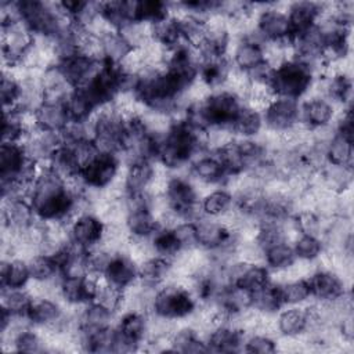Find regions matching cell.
Instances as JSON below:
<instances>
[{
	"mask_svg": "<svg viewBox=\"0 0 354 354\" xmlns=\"http://www.w3.org/2000/svg\"><path fill=\"white\" fill-rule=\"evenodd\" d=\"M28 199L43 221H61L69 225L73 220L75 196L69 192L65 181L47 166H40L39 174L29 188Z\"/></svg>",
	"mask_w": 354,
	"mask_h": 354,
	"instance_id": "6da1fadb",
	"label": "cell"
},
{
	"mask_svg": "<svg viewBox=\"0 0 354 354\" xmlns=\"http://www.w3.org/2000/svg\"><path fill=\"white\" fill-rule=\"evenodd\" d=\"M315 82L313 69L299 59L290 58L274 71L271 88L277 97H286L301 101Z\"/></svg>",
	"mask_w": 354,
	"mask_h": 354,
	"instance_id": "7a4b0ae2",
	"label": "cell"
},
{
	"mask_svg": "<svg viewBox=\"0 0 354 354\" xmlns=\"http://www.w3.org/2000/svg\"><path fill=\"white\" fill-rule=\"evenodd\" d=\"M198 307L199 304L189 289L174 279L158 288L151 314L180 321L191 317Z\"/></svg>",
	"mask_w": 354,
	"mask_h": 354,
	"instance_id": "3957f363",
	"label": "cell"
},
{
	"mask_svg": "<svg viewBox=\"0 0 354 354\" xmlns=\"http://www.w3.org/2000/svg\"><path fill=\"white\" fill-rule=\"evenodd\" d=\"M278 4H257L256 30L266 43L285 41L292 39L293 32L285 11Z\"/></svg>",
	"mask_w": 354,
	"mask_h": 354,
	"instance_id": "277c9868",
	"label": "cell"
},
{
	"mask_svg": "<svg viewBox=\"0 0 354 354\" xmlns=\"http://www.w3.org/2000/svg\"><path fill=\"white\" fill-rule=\"evenodd\" d=\"M261 113L264 130L282 134L300 123V101L275 97Z\"/></svg>",
	"mask_w": 354,
	"mask_h": 354,
	"instance_id": "5b68a950",
	"label": "cell"
},
{
	"mask_svg": "<svg viewBox=\"0 0 354 354\" xmlns=\"http://www.w3.org/2000/svg\"><path fill=\"white\" fill-rule=\"evenodd\" d=\"M122 170L123 165L118 156L100 153L90 165L80 170V176L87 187L105 189L118 180Z\"/></svg>",
	"mask_w": 354,
	"mask_h": 354,
	"instance_id": "8992f818",
	"label": "cell"
},
{
	"mask_svg": "<svg viewBox=\"0 0 354 354\" xmlns=\"http://www.w3.org/2000/svg\"><path fill=\"white\" fill-rule=\"evenodd\" d=\"M21 145L28 160L39 166H46L51 155L62 147V138L61 133L36 129L24 137Z\"/></svg>",
	"mask_w": 354,
	"mask_h": 354,
	"instance_id": "52a82bcc",
	"label": "cell"
},
{
	"mask_svg": "<svg viewBox=\"0 0 354 354\" xmlns=\"http://www.w3.org/2000/svg\"><path fill=\"white\" fill-rule=\"evenodd\" d=\"M196 224L198 246L205 250H214L227 245H236L239 236L232 232L221 220L203 216Z\"/></svg>",
	"mask_w": 354,
	"mask_h": 354,
	"instance_id": "ba28073f",
	"label": "cell"
},
{
	"mask_svg": "<svg viewBox=\"0 0 354 354\" xmlns=\"http://www.w3.org/2000/svg\"><path fill=\"white\" fill-rule=\"evenodd\" d=\"M105 230V223L95 213H84L72 220L69 224L71 241L86 249H94L100 245Z\"/></svg>",
	"mask_w": 354,
	"mask_h": 354,
	"instance_id": "9c48e42d",
	"label": "cell"
},
{
	"mask_svg": "<svg viewBox=\"0 0 354 354\" xmlns=\"http://www.w3.org/2000/svg\"><path fill=\"white\" fill-rule=\"evenodd\" d=\"M307 279L314 300L332 301L350 290V285L337 272L326 267H319Z\"/></svg>",
	"mask_w": 354,
	"mask_h": 354,
	"instance_id": "30bf717a",
	"label": "cell"
},
{
	"mask_svg": "<svg viewBox=\"0 0 354 354\" xmlns=\"http://www.w3.org/2000/svg\"><path fill=\"white\" fill-rule=\"evenodd\" d=\"M336 116V106L326 97L307 95L300 101V123L310 130L333 124Z\"/></svg>",
	"mask_w": 354,
	"mask_h": 354,
	"instance_id": "8fae6325",
	"label": "cell"
},
{
	"mask_svg": "<svg viewBox=\"0 0 354 354\" xmlns=\"http://www.w3.org/2000/svg\"><path fill=\"white\" fill-rule=\"evenodd\" d=\"M189 176L196 184L223 187L228 178V173L223 163L213 152H203L198 155L189 165Z\"/></svg>",
	"mask_w": 354,
	"mask_h": 354,
	"instance_id": "7c38bea8",
	"label": "cell"
},
{
	"mask_svg": "<svg viewBox=\"0 0 354 354\" xmlns=\"http://www.w3.org/2000/svg\"><path fill=\"white\" fill-rule=\"evenodd\" d=\"M104 61L93 59L82 53L57 64L73 88L87 84L100 71Z\"/></svg>",
	"mask_w": 354,
	"mask_h": 354,
	"instance_id": "4fadbf2b",
	"label": "cell"
},
{
	"mask_svg": "<svg viewBox=\"0 0 354 354\" xmlns=\"http://www.w3.org/2000/svg\"><path fill=\"white\" fill-rule=\"evenodd\" d=\"M104 279L126 290L138 281V263L127 253H115L104 272Z\"/></svg>",
	"mask_w": 354,
	"mask_h": 354,
	"instance_id": "5bb4252c",
	"label": "cell"
},
{
	"mask_svg": "<svg viewBox=\"0 0 354 354\" xmlns=\"http://www.w3.org/2000/svg\"><path fill=\"white\" fill-rule=\"evenodd\" d=\"M37 216L29 202V199L7 201L1 205V221L3 228H8L14 232L24 231L37 221Z\"/></svg>",
	"mask_w": 354,
	"mask_h": 354,
	"instance_id": "9a60e30c",
	"label": "cell"
},
{
	"mask_svg": "<svg viewBox=\"0 0 354 354\" xmlns=\"http://www.w3.org/2000/svg\"><path fill=\"white\" fill-rule=\"evenodd\" d=\"M313 185H317L322 189L332 191L335 194H342L347 189H351L353 185V167L351 166H339L332 163H325L311 180Z\"/></svg>",
	"mask_w": 354,
	"mask_h": 354,
	"instance_id": "2e32d148",
	"label": "cell"
},
{
	"mask_svg": "<svg viewBox=\"0 0 354 354\" xmlns=\"http://www.w3.org/2000/svg\"><path fill=\"white\" fill-rule=\"evenodd\" d=\"M158 171L156 162L138 160L123 167V181L126 195L144 194L148 191Z\"/></svg>",
	"mask_w": 354,
	"mask_h": 354,
	"instance_id": "e0dca14e",
	"label": "cell"
},
{
	"mask_svg": "<svg viewBox=\"0 0 354 354\" xmlns=\"http://www.w3.org/2000/svg\"><path fill=\"white\" fill-rule=\"evenodd\" d=\"M101 15L115 30L140 21V0H112L101 1Z\"/></svg>",
	"mask_w": 354,
	"mask_h": 354,
	"instance_id": "ac0fdd59",
	"label": "cell"
},
{
	"mask_svg": "<svg viewBox=\"0 0 354 354\" xmlns=\"http://www.w3.org/2000/svg\"><path fill=\"white\" fill-rule=\"evenodd\" d=\"M228 54L232 65L242 72H248L266 61L264 46L248 39H232Z\"/></svg>",
	"mask_w": 354,
	"mask_h": 354,
	"instance_id": "d6986e66",
	"label": "cell"
},
{
	"mask_svg": "<svg viewBox=\"0 0 354 354\" xmlns=\"http://www.w3.org/2000/svg\"><path fill=\"white\" fill-rule=\"evenodd\" d=\"M308 326L304 306H283L275 314V329L279 336H301Z\"/></svg>",
	"mask_w": 354,
	"mask_h": 354,
	"instance_id": "ffe728a7",
	"label": "cell"
},
{
	"mask_svg": "<svg viewBox=\"0 0 354 354\" xmlns=\"http://www.w3.org/2000/svg\"><path fill=\"white\" fill-rule=\"evenodd\" d=\"M246 333L228 322L216 325L207 335L206 342L210 351L218 353H234L243 348V340Z\"/></svg>",
	"mask_w": 354,
	"mask_h": 354,
	"instance_id": "44dd1931",
	"label": "cell"
},
{
	"mask_svg": "<svg viewBox=\"0 0 354 354\" xmlns=\"http://www.w3.org/2000/svg\"><path fill=\"white\" fill-rule=\"evenodd\" d=\"M65 314V308L62 307L59 300L39 297L33 299L30 308L28 311V317L33 326L36 328H54Z\"/></svg>",
	"mask_w": 354,
	"mask_h": 354,
	"instance_id": "7402d4cb",
	"label": "cell"
},
{
	"mask_svg": "<svg viewBox=\"0 0 354 354\" xmlns=\"http://www.w3.org/2000/svg\"><path fill=\"white\" fill-rule=\"evenodd\" d=\"M33 113L36 127L40 130L61 133L69 123L68 112L64 102L44 101Z\"/></svg>",
	"mask_w": 354,
	"mask_h": 354,
	"instance_id": "603a6c76",
	"label": "cell"
},
{
	"mask_svg": "<svg viewBox=\"0 0 354 354\" xmlns=\"http://www.w3.org/2000/svg\"><path fill=\"white\" fill-rule=\"evenodd\" d=\"M285 11H286L292 32L295 35L317 24L322 11V3L295 1V3H289Z\"/></svg>",
	"mask_w": 354,
	"mask_h": 354,
	"instance_id": "cb8c5ba5",
	"label": "cell"
},
{
	"mask_svg": "<svg viewBox=\"0 0 354 354\" xmlns=\"http://www.w3.org/2000/svg\"><path fill=\"white\" fill-rule=\"evenodd\" d=\"M41 87L44 94V101L50 102H65L66 97L72 93L73 87L64 76L58 65H51L46 68L41 75Z\"/></svg>",
	"mask_w": 354,
	"mask_h": 354,
	"instance_id": "d4e9b609",
	"label": "cell"
},
{
	"mask_svg": "<svg viewBox=\"0 0 354 354\" xmlns=\"http://www.w3.org/2000/svg\"><path fill=\"white\" fill-rule=\"evenodd\" d=\"M230 129L236 138H256L264 130L263 113L243 104L234 118Z\"/></svg>",
	"mask_w": 354,
	"mask_h": 354,
	"instance_id": "484cf974",
	"label": "cell"
},
{
	"mask_svg": "<svg viewBox=\"0 0 354 354\" xmlns=\"http://www.w3.org/2000/svg\"><path fill=\"white\" fill-rule=\"evenodd\" d=\"M173 278L171 261L153 256L138 264V281L159 288L160 285L169 282Z\"/></svg>",
	"mask_w": 354,
	"mask_h": 354,
	"instance_id": "4316f807",
	"label": "cell"
},
{
	"mask_svg": "<svg viewBox=\"0 0 354 354\" xmlns=\"http://www.w3.org/2000/svg\"><path fill=\"white\" fill-rule=\"evenodd\" d=\"M169 344L171 351L178 353H209V344L207 342L199 336V333L195 330L191 325H178L177 329L171 333L169 337Z\"/></svg>",
	"mask_w": 354,
	"mask_h": 354,
	"instance_id": "83f0119b",
	"label": "cell"
},
{
	"mask_svg": "<svg viewBox=\"0 0 354 354\" xmlns=\"http://www.w3.org/2000/svg\"><path fill=\"white\" fill-rule=\"evenodd\" d=\"M124 225L130 236L147 238L151 236L158 228V220L148 205H141L129 209Z\"/></svg>",
	"mask_w": 354,
	"mask_h": 354,
	"instance_id": "f1b7e54d",
	"label": "cell"
},
{
	"mask_svg": "<svg viewBox=\"0 0 354 354\" xmlns=\"http://www.w3.org/2000/svg\"><path fill=\"white\" fill-rule=\"evenodd\" d=\"M30 278L28 260L21 257L1 259L0 264V286L3 288H26Z\"/></svg>",
	"mask_w": 354,
	"mask_h": 354,
	"instance_id": "f546056e",
	"label": "cell"
},
{
	"mask_svg": "<svg viewBox=\"0 0 354 354\" xmlns=\"http://www.w3.org/2000/svg\"><path fill=\"white\" fill-rule=\"evenodd\" d=\"M115 314L97 301H88L82 306L79 313V325L86 332H95L112 326Z\"/></svg>",
	"mask_w": 354,
	"mask_h": 354,
	"instance_id": "4dcf8cb0",
	"label": "cell"
},
{
	"mask_svg": "<svg viewBox=\"0 0 354 354\" xmlns=\"http://www.w3.org/2000/svg\"><path fill=\"white\" fill-rule=\"evenodd\" d=\"M98 37L101 43L102 59L105 62L120 65L124 61V58L131 53V50H134L123 39V36L115 29H109L102 35H100Z\"/></svg>",
	"mask_w": 354,
	"mask_h": 354,
	"instance_id": "1f68e13d",
	"label": "cell"
},
{
	"mask_svg": "<svg viewBox=\"0 0 354 354\" xmlns=\"http://www.w3.org/2000/svg\"><path fill=\"white\" fill-rule=\"evenodd\" d=\"M26 156L21 142H4L0 145V177L1 180L15 178L26 163Z\"/></svg>",
	"mask_w": 354,
	"mask_h": 354,
	"instance_id": "d6a6232c",
	"label": "cell"
},
{
	"mask_svg": "<svg viewBox=\"0 0 354 354\" xmlns=\"http://www.w3.org/2000/svg\"><path fill=\"white\" fill-rule=\"evenodd\" d=\"M234 203L232 194L224 187H217L216 189L207 191L201 198L203 214L213 218H220L227 214L234 207Z\"/></svg>",
	"mask_w": 354,
	"mask_h": 354,
	"instance_id": "836d02e7",
	"label": "cell"
},
{
	"mask_svg": "<svg viewBox=\"0 0 354 354\" xmlns=\"http://www.w3.org/2000/svg\"><path fill=\"white\" fill-rule=\"evenodd\" d=\"M119 333L142 346L148 335V314L140 311H126L116 325Z\"/></svg>",
	"mask_w": 354,
	"mask_h": 354,
	"instance_id": "e575fe53",
	"label": "cell"
},
{
	"mask_svg": "<svg viewBox=\"0 0 354 354\" xmlns=\"http://www.w3.org/2000/svg\"><path fill=\"white\" fill-rule=\"evenodd\" d=\"M151 35H152L153 41L159 43L160 46H163L166 48H171L180 43H183L178 18H176L173 15H169V17L152 24Z\"/></svg>",
	"mask_w": 354,
	"mask_h": 354,
	"instance_id": "d590c367",
	"label": "cell"
},
{
	"mask_svg": "<svg viewBox=\"0 0 354 354\" xmlns=\"http://www.w3.org/2000/svg\"><path fill=\"white\" fill-rule=\"evenodd\" d=\"M283 307L279 283L271 281L264 288L253 292V307L261 314L275 315Z\"/></svg>",
	"mask_w": 354,
	"mask_h": 354,
	"instance_id": "8d00e7d4",
	"label": "cell"
},
{
	"mask_svg": "<svg viewBox=\"0 0 354 354\" xmlns=\"http://www.w3.org/2000/svg\"><path fill=\"white\" fill-rule=\"evenodd\" d=\"M64 104L69 122H86L97 111V106L93 104L83 88H73Z\"/></svg>",
	"mask_w": 354,
	"mask_h": 354,
	"instance_id": "74e56055",
	"label": "cell"
},
{
	"mask_svg": "<svg viewBox=\"0 0 354 354\" xmlns=\"http://www.w3.org/2000/svg\"><path fill=\"white\" fill-rule=\"evenodd\" d=\"M53 173H55L58 177H61L64 181L76 177L80 174V169L77 166V162L73 156V152L69 147L62 145L59 147L48 159L46 165Z\"/></svg>",
	"mask_w": 354,
	"mask_h": 354,
	"instance_id": "f35d334b",
	"label": "cell"
},
{
	"mask_svg": "<svg viewBox=\"0 0 354 354\" xmlns=\"http://www.w3.org/2000/svg\"><path fill=\"white\" fill-rule=\"evenodd\" d=\"M33 296L28 288H3L1 289V308L12 315L28 314Z\"/></svg>",
	"mask_w": 354,
	"mask_h": 354,
	"instance_id": "ab89813d",
	"label": "cell"
},
{
	"mask_svg": "<svg viewBox=\"0 0 354 354\" xmlns=\"http://www.w3.org/2000/svg\"><path fill=\"white\" fill-rule=\"evenodd\" d=\"M296 260V254L290 242L283 241L264 249V264L271 272L282 271L292 266Z\"/></svg>",
	"mask_w": 354,
	"mask_h": 354,
	"instance_id": "60d3db41",
	"label": "cell"
},
{
	"mask_svg": "<svg viewBox=\"0 0 354 354\" xmlns=\"http://www.w3.org/2000/svg\"><path fill=\"white\" fill-rule=\"evenodd\" d=\"M283 306H306L311 301V290L307 278L290 279L279 283Z\"/></svg>",
	"mask_w": 354,
	"mask_h": 354,
	"instance_id": "b9f144b4",
	"label": "cell"
},
{
	"mask_svg": "<svg viewBox=\"0 0 354 354\" xmlns=\"http://www.w3.org/2000/svg\"><path fill=\"white\" fill-rule=\"evenodd\" d=\"M28 266L32 281H50L61 275L57 259L48 254L35 253L28 259Z\"/></svg>",
	"mask_w": 354,
	"mask_h": 354,
	"instance_id": "7bdbcfd3",
	"label": "cell"
},
{
	"mask_svg": "<svg viewBox=\"0 0 354 354\" xmlns=\"http://www.w3.org/2000/svg\"><path fill=\"white\" fill-rule=\"evenodd\" d=\"M353 156H354L353 141L336 133L326 145V151H325L326 162L332 165L353 167Z\"/></svg>",
	"mask_w": 354,
	"mask_h": 354,
	"instance_id": "ee69618b",
	"label": "cell"
},
{
	"mask_svg": "<svg viewBox=\"0 0 354 354\" xmlns=\"http://www.w3.org/2000/svg\"><path fill=\"white\" fill-rule=\"evenodd\" d=\"M292 246L296 254V259L304 261H317L324 254L325 246L321 238L297 234L292 241Z\"/></svg>",
	"mask_w": 354,
	"mask_h": 354,
	"instance_id": "f6af8a7d",
	"label": "cell"
},
{
	"mask_svg": "<svg viewBox=\"0 0 354 354\" xmlns=\"http://www.w3.org/2000/svg\"><path fill=\"white\" fill-rule=\"evenodd\" d=\"M293 223L297 234L311 235L322 239L328 220L319 217L314 210H300L293 214Z\"/></svg>",
	"mask_w": 354,
	"mask_h": 354,
	"instance_id": "bcb514c9",
	"label": "cell"
},
{
	"mask_svg": "<svg viewBox=\"0 0 354 354\" xmlns=\"http://www.w3.org/2000/svg\"><path fill=\"white\" fill-rule=\"evenodd\" d=\"M270 282L271 271L266 264H248L235 285H239L250 292H256Z\"/></svg>",
	"mask_w": 354,
	"mask_h": 354,
	"instance_id": "7dc6e473",
	"label": "cell"
},
{
	"mask_svg": "<svg viewBox=\"0 0 354 354\" xmlns=\"http://www.w3.org/2000/svg\"><path fill=\"white\" fill-rule=\"evenodd\" d=\"M15 353H43L47 351V344L36 326L21 330L12 340Z\"/></svg>",
	"mask_w": 354,
	"mask_h": 354,
	"instance_id": "c3c4849f",
	"label": "cell"
},
{
	"mask_svg": "<svg viewBox=\"0 0 354 354\" xmlns=\"http://www.w3.org/2000/svg\"><path fill=\"white\" fill-rule=\"evenodd\" d=\"M151 242H152L155 256L163 257L169 261H171L177 256V253L181 250L177 241L173 236L171 230H166V228L159 227L151 235Z\"/></svg>",
	"mask_w": 354,
	"mask_h": 354,
	"instance_id": "681fc988",
	"label": "cell"
},
{
	"mask_svg": "<svg viewBox=\"0 0 354 354\" xmlns=\"http://www.w3.org/2000/svg\"><path fill=\"white\" fill-rule=\"evenodd\" d=\"M118 32L130 44L131 48H142L152 40L151 25L142 21L130 22L122 26Z\"/></svg>",
	"mask_w": 354,
	"mask_h": 354,
	"instance_id": "f907efd6",
	"label": "cell"
},
{
	"mask_svg": "<svg viewBox=\"0 0 354 354\" xmlns=\"http://www.w3.org/2000/svg\"><path fill=\"white\" fill-rule=\"evenodd\" d=\"M0 94H1V101H3L4 109L14 108L18 104L19 94H21V82L11 69L3 68Z\"/></svg>",
	"mask_w": 354,
	"mask_h": 354,
	"instance_id": "816d5d0a",
	"label": "cell"
},
{
	"mask_svg": "<svg viewBox=\"0 0 354 354\" xmlns=\"http://www.w3.org/2000/svg\"><path fill=\"white\" fill-rule=\"evenodd\" d=\"M123 299H124V290L108 283L104 279L98 288L94 301L102 304L104 307L111 310L113 314H119L123 310Z\"/></svg>",
	"mask_w": 354,
	"mask_h": 354,
	"instance_id": "f5cc1de1",
	"label": "cell"
},
{
	"mask_svg": "<svg viewBox=\"0 0 354 354\" xmlns=\"http://www.w3.org/2000/svg\"><path fill=\"white\" fill-rule=\"evenodd\" d=\"M243 351L254 353V354H272L278 351L277 339L271 335L256 332L245 336L243 340Z\"/></svg>",
	"mask_w": 354,
	"mask_h": 354,
	"instance_id": "db71d44e",
	"label": "cell"
},
{
	"mask_svg": "<svg viewBox=\"0 0 354 354\" xmlns=\"http://www.w3.org/2000/svg\"><path fill=\"white\" fill-rule=\"evenodd\" d=\"M217 155V158L220 159V162L223 163L224 169L227 170V173L231 174H238L245 171V165H243V159L242 155L236 147L235 140L231 141L230 144L224 145L223 148H220L218 151L213 152Z\"/></svg>",
	"mask_w": 354,
	"mask_h": 354,
	"instance_id": "11a10c76",
	"label": "cell"
},
{
	"mask_svg": "<svg viewBox=\"0 0 354 354\" xmlns=\"http://www.w3.org/2000/svg\"><path fill=\"white\" fill-rule=\"evenodd\" d=\"M171 15L169 3L156 0H140V21L149 25Z\"/></svg>",
	"mask_w": 354,
	"mask_h": 354,
	"instance_id": "9f6ffc18",
	"label": "cell"
},
{
	"mask_svg": "<svg viewBox=\"0 0 354 354\" xmlns=\"http://www.w3.org/2000/svg\"><path fill=\"white\" fill-rule=\"evenodd\" d=\"M173 236L177 241L181 250L185 249H194L198 246L196 239V224L195 221H180L176 227L171 228Z\"/></svg>",
	"mask_w": 354,
	"mask_h": 354,
	"instance_id": "6f0895ef",
	"label": "cell"
},
{
	"mask_svg": "<svg viewBox=\"0 0 354 354\" xmlns=\"http://www.w3.org/2000/svg\"><path fill=\"white\" fill-rule=\"evenodd\" d=\"M68 147V145H66ZM69 148L72 149L73 152V156L77 162V166L79 169H84L87 165H90L98 155V149L95 148L93 140H86V141H80L77 144H73V145H69Z\"/></svg>",
	"mask_w": 354,
	"mask_h": 354,
	"instance_id": "680465c9",
	"label": "cell"
},
{
	"mask_svg": "<svg viewBox=\"0 0 354 354\" xmlns=\"http://www.w3.org/2000/svg\"><path fill=\"white\" fill-rule=\"evenodd\" d=\"M274 68L267 62H261L257 66L252 68L250 71L245 72L250 84H264V86H271V80L274 76Z\"/></svg>",
	"mask_w": 354,
	"mask_h": 354,
	"instance_id": "91938a15",
	"label": "cell"
}]
</instances>
